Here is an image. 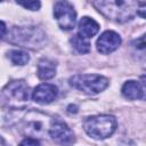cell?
Here are the masks:
<instances>
[{
	"instance_id": "12",
	"label": "cell",
	"mask_w": 146,
	"mask_h": 146,
	"mask_svg": "<svg viewBox=\"0 0 146 146\" xmlns=\"http://www.w3.org/2000/svg\"><path fill=\"white\" fill-rule=\"evenodd\" d=\"M99 30V24L90 18V17H82L79 22V34L83 38H92Z\"/></svg>"
},
{
	"instance_id": "7",
	"label": "cell",
	"mask_w": 146,
	"mask_h": 146,
	"mask_svg": "<svg viewBox=\"0 0 146 146\" xmlns=\"http://www.w3.org/2000/svg\"><path fill=\"white\" fill-rule=\"evenodd\" d=\"M54 16L62 30H72L75 25L76 14L73 6L67 1H58L55 3Z\"/></svg>"
},
{
	"instance_id": "14",
	"label": "cell",
	"mask_w": 146,
	"mask_h": 146,
	"mask_svg": "<svg viewBox=\"0 0 146 146\" xmlns=\"http://www.w3.org/2000/svg\"><path fill=\"white\" fill-rule=\"evenodd\" d=\"M8 57L11 60V63L15 65H25L30 60V56L27 55V52L17 49L10 50L8 52Z\"/></svg>"
},
{
	"instance_id": "9",
	"label": "cell",
	"mask_w": 146,
	"mask_h": 146,
	"mask_svg": "<svg viewBox=\"0 0 146 146\" xmlns=\"http://www.w3.org/2000/svg\"><path fill=\"white\" fill-rule=\"evenodd\" d=\"M44 115L39 113V112H30L27 113L23 125H22V130L26 133V135H31V136H36L39 133H41L43 131V127L44 123L41 119H43Z\"/></svg>"
},
{
	"instance_id": "4",
	"label": "cell",
	"mask_w": 146,
	"mask_h": 146,
	"mask_svg": "<svg viewBox=\"0 0 146 146\" xmlns=\"http://www.w3.org/2000/svg\"><path fill=\"white\" fill-rule=\"evenodd\" d=\"M117 125L116 119L113 115H94L89 116L83 122L84 131L95 139H105L113 135Z\"/></svg>"
},
{
	"instance_id": "6",
	"label": "cell",
	"mask_w": 146,
	"mask_h": 146,
	"mask_svg": "<svg viewBox=\"0 0 146 146\" xmlns=\"http://www.w3.org/2000/svg\"><path fill=\"white\" fill-rule=\"evenodd\" d=\"M50 137L62 146H72L75 141L74 133L71 128L59 119H51L49 124Z\"/></svg>"
},
{
	"instance_id": "20",
	"label": "cell",
	"mask_w": 146,
	"mask_h": 146,
	"mask_svg": "<svg viewBox=\"0 0 146 146\" xmlns=\"http://www.w3.org/2000/svg\"><path fill=\"white\" fill-rule=\"evenodd\" d=\"M0 146H7L6 143H5V140H3L1 137H0Z\"/></svg>"
},
{
	"instance_id": "1",
	"label": "cell",
	"mask_w": 146,
	"mask_h": 146,
	"mask_svg": "<svg viewBox=\"0 0 146 146\" xmlns=\"http://www.w3.org/2000/svg\"><path fill=\"white\" fill-rule=\"evenodd\" d=\"M91 5L98 9L105 17L119 22L124 23L133 18L139 7V2L137 1H124V0H115V1H92Z\"/></svg>"
},
{
	"instance_id": "11",
	"label": "cell",
	"mask_w": 146,
	"mask_h": 146,
	"mask_svg": "<svg viewBox=\"0 0 146 146\" xmlns=\"http://www.w3.org/2000/svg\"><path fill=\"white\" fill-rule=\"evenodd\" d=\"M122 95L131 100L144 98V86L138 81H127L122 87Z\"/></svg>"
},
{
	"instance_id": "17",
	"label": "cell",
	"mask_w": 146,
	"mask_h": 146,
	"mask_svg": "<svg viewBox=\"0 0 146 146\" xmlns=\"http://www.w3.org/2000/svg\"><path fill=\"white\" fill-rule=\"evenodd\" d=\"M18 146H40V141L38 139H35V138L27 137V138L23 139Z\"/></svg>"
},
{
	"instance_id": "19",
	"label": "cell",
	"mask_w": 146,
	"mask_h": 146,
	"mask_svg": "<svg viewBox=\"0 0 146 146\" xmlns=\"http://www.w3.org/2000/svg\"><path fill=\"white\" fill-rule=\"evenodd\" d=\"M67 110H68L70 113H76V112H78V107H76L75 105H70V106L67 107Z\"/></svg>"
},
{
	"instance_id": "13",
	"label": "cell",
	"mask_w": 146,
	"mask_h": 146,
	"mask_svg": "<svg viewBox=\"0 0 146 146\" xmlns=\"http://www.w3.org/2000/svg\"><path fill=\"white\" fill-rule=\"evenodd\" d=\"M36 74L41 80H49L55 76L56 74V64L55 62L43 58L38 63V70Z\"/></svg>"
},
{
	"instance_id": "5",
	"label": "cell",
	"mask_w": 146,
	"mask_h": 146,
	"mask_svg": "<svg viewBox=\"0 0 146 146\" xmlns=\"http://www.w3.org/2000/svg\"><path fill=\"white\" fill-rule=\"evenodd\" d=\"M70 84L89 95H96L105 90L108 80L99 74H76L70 79Z\"/></svg>"
},
{
	"instance_id": "8",
	"label": "cell",
	"mask_w": 146,
	"mask_h": 146,
	"mask_svg": "<svg viewBox=\"0 0 146 146\" xmlns=\"http://www.w3.org/2000/svg\"><path fill=\"white\" fill-rule=\"evenodd\" d=\"M120 44H121V38L114 31H105L96 42L98 51L104 55L113 52L120 47Z\"/></svg>"
},
{
	"instance_id": "3",
	"label": "cell",
	"mask_w": 146,
	"mask_h": 146,
	"mask_svg": "<svg viewBox=\"0 0 146 146\" xmlns=\"http://www.w3.org/2000/svg\"><path fill=\"white\" fill-rule=\"evenodd\" d=\"M8 41L30 49H40L47 41L44 32L36 26H15L9 32Z\"/></svg>"
},
{
	"instance_id": "18",
	"label": "cell",
	"mask_w": 146,
	"mask_h": 146,
	"mask_svg": "<svg viewBox=\"0 0 146 146\" xmlns=\"http://www.w3.org/2000/svg\"><path fill=\"white\" fill-rule=\"evenodd\" d=\"M6 32H7V27H6V24L3 23V22H1L0 21V39L6 34Z\"/></svg>"
},
{
	"instance_id": "16",
	"label": "cell",
	"mask_w": 146,
	"mask_h": 146,
	"mask_svg": "<svg viewBox=\"0 0 146 146\" xmlns=\"http://www.w3.org/2000/svg\"><path fill=\"white\" fill-rule=\"evenodd\" d=\"M17 3L23 6L24 8L30 9V10H38L41 6L40 1H17Z\"/></svg>"
},
{
	"instance_id": "10",
	"label": "cell",
	"mask_w": 146,
	"mask_h": 146,
	"mask_svg": "<svg viewBox=\"0 0 146 146\" xmlns=\"http://www.w3.org/2000/svg\"><path fill=\"white\" fill-rule=\"evenodd\" d=\"M57 94H58V89L55 84L41 83L34 89L32 94V98L35 103L44 105L51 103L57 97Z\"/></svg>"
},
{
	"instance_id": "2",
	"label": "cell",
	"mask_w": 146,
	"mask_h": 146,
	"mask_svg": "<svg viewBox=\"0 0 146 146\" xmlns=\"http://www.w3.org/2000/svg\"><path fill=\"white\" fill-rule=\"evenodd\" d=\"M30 98V88L24 80H14L0 91V104L13 108H24Z\"/></svg>"
},
{
	"instance_id": "15",
	"label": "cell",
	"mask_w": 146,
	"mask_h": 146,
	"mask_svg": "<svg viewBox=\"0 0 146 146\" xmlns=\"http://www.w3.org/2000/svg\"><path fill=\"white\" fill-rule=\"evenodd\" d=\"M71 43L73 44V47L80 52V54H87L90 51V43L83 38L81 36L79 33L75 34L72 39H71Z\"/></svg>"
}]
</instances>
